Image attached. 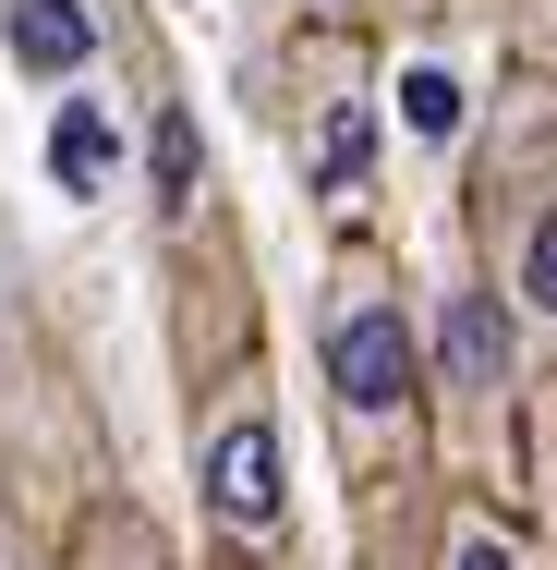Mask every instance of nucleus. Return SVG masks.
Wrapping results in <instances>:
<instances>
[{"mask_svg":"<svg viewBox=\"0 0 557 570\" xmlns=\"http://www.w3.org/2000/svg\"><path fill=\"white\" fill-rule=\"evenodd\" d=\"M328 401H339V438L351 450H388L412 413H425V341H412V304L388 267H339L328 292Z\"/></svg>","mask_w":557,"mask_h":570,"instance_id":"1","label":"nucleus"},{"mask_svg":"<svg viewBox=\"0 0 557 570\" xmlns=\"http://www.w3.org/2000/svg\"><path fill=\"white\" fill-rule=\"evenodd\" d=\"M195 485H207V522L267 547L291 522V473H279V401L267 389H230L219 413L195 425Z\"/></svg>","mask_w":557,"mask_h":570,"instance_id":"2","label":"nucleus"},{"mask_svg":"<svg viewBox=\"0 0 557 570\" xmlns=\"http://www.w3.org/2000/svg\"><path fill=\"white\" fill-rule=\"evenodd\" d=\"M509 316H497V292H448V328H437V401L448 425H497L509 413Z\"/></svg>","mask_w":557,"mask_h":570,"instance_id":"3","label":"nucleus"},{"mask_svg":"<svg viewBox=\"0 0 557 570\" xmlns=\"http://www.w3.org/2000/svg\"><path fill=\"white\" fill-rule=\"evenodd\" d=\"M0 37H12V61H24V73H86V61H98L86 0H12V12H0Z\"/></svg>","mask_w":557,"mask_h":570,"instance_id":"4","label":"nucleus"},{"mask_svg":"<svg viewBox=\"0 0 557 570\" xmlns=\"http://www.w3.org/2000/svg\"><path fill=\"white\" fill-rule=\"evenodd\" d=\"M49 170H61L73 195H98V183L121 170V134H110L98 98H61V121H49Z\"/></svg>","mask_w":557,"mask_h":570,"instance_id":"5","label":"nucleus"},{"mask_svg":"<svg viewBox=\"0 0 557 570\" xmlns=\"http://www.w3.org/2000/svg\"><path fill=\"white\" fill-rule=\"evenodd\" d=\"M509 304H521V316L557 341V195L521 219V243H509Z\"/></svg>","mask_w":557,"mask_h":570,"instance_id":"6","label":"nucleus"},{"mask_svg":"<svg viewBox=\"0 0 557 570\" xmlns=\"http://www.w3.org/2000/svg\"><path fill=\"white\" fill-rule=\"evenodd\" d=\"M316 195H328V207H351V195H364V98H339V110H328V146H316Z\"/></svg>","mask_w":557,"mask_h":570,"instance_id":"7","label":"nucleus"},{"mask_svg":"<svg viewBox=\"0 0 557 570\" xmlns=\"http://www.w3.org/2000/svg\"><path fill=\"white\" fill-rule=\"evenodd\" d=\"M86 570H170V547H158L133 510H98V522H86Z\"/></svg>","mask_w":557,"mask_h":570,"instance_id":"8","label":"nucleus"},{"mask_svg":"<svg viewBox=\"0 0 557 570\" xmlns=\"http://www.w3.org/2000/svg\"><path fill=\"white\" fill-rule=\"evenodd\" d=\"M448 570H521V534H497V522H460V534H448Z\"/></svg>","mask_w":557,"mask_h":570,"instance_id":"9","label":"nucleus"},{"mask_svg":"<svg viewBox=\"0 0 557 570\" xmlns=\"http://www.w3.org/2000/svg\"><path fill=\"white\" fill-rule=\"evenodd\" d=\"M400 98H412V134H448L460 98H448V73H400Z\"/></svg>","mask_w":557,"mask_h":570,"instance_id":"10","label":"nucleus"},{"mask_svg":"<svg viewBox=\"0 0 557 570\" xmlns=\"http://www.w3.org/2000/svg\"><path fill=\"white\" fill-rule=\"evenodd\" d=\"M316 12H364V0H316Z\"/></svg>","mask_w":557,"mask_h":570,"instance_id":"11","label":"nucleus"}]
</instances>
